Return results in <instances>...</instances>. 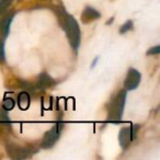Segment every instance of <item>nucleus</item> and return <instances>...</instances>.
<instances>
[{
    "label": "nucleus",
    "instance_id": "f257e3e1",
    "mask_svg": "<svg viewBox=\"0 0 160 160\" xmlns=\"http://www.w3.org/2000/svg\"><path fill=\"white\" fill-rule=\"evenodd\" d=\"M56 13L58 16V19H59V22L62 30L66 32V35L68 38V41L70 43L71 47L75 51H77L80 45V41H81L79 24L75 20V18L67 13L65 11V9H62V8H60V10H57Z\"/></svg>",
    "mask_w": 160,
    "mask_h": 160
},
{
    "label": "nucleus",
    "instance_id": "f03ea898",
    "mask_svg": "<svg viewBox=\"0 0 160 160\" xmlns=\"http://www.w3.org/2000/svg\"><path fill=\"white\" fill-rule=\"evenodd\" d=\"M127 90H120L116 94L112 97L111 101L108 104V121L110 122H118L122 120L124 112L125 102H126Z\"/></svg>",
    "mask_w": 160,
    "mask_h": 160
},
{
    "label": "nucleus",
    "instance_id": "7ed1b4c3",
    "mask_svg": "<svg viewBox=\"0 0 160 160\" xmlns=\"http://www.w3.org/2000/svg\"><path fill=\"white\" fill-rule=\"evenodd\" d=\"M6 151H7L8 156L12 159L21 160V159H27L30 156V151L31 149L29 147H23L14 142H9L6 145Z\"/></svg>",
    "mask_w": 160,
    "mask_h": 160
},
{
    "label": "nucleus",
    "instance_id": "20e7f679",
    "mask_svg": "<svg viewBox=\"0 0 160 160\" xmlns=\"http://www.w3.org/2000/svg\"><path fill=\"white\" fill-rule=\"evenodd\" d=\"M138 128H139L138 125H131V126L123 127L121 129L120 135H118V142H120V145L122 146V148H126L135 139Z\"/></svg>",
    "mask_w": 160,
    "mask_h": 160
},
{
    "label": "nucleus",
    "instance_id": "39448f33",
    "mask_svg": "<svg viewBox=\"0 0 160 160\" xmlns=\"http://www.w3.org/2000/svg\"><path fill=\"white\" fill-rule=\"evenodd\" d=\"M62 123H57L56 125H54L49 131H47L45 133L44 137L42 140V147L45 149H49L56 144V142L58 140L60 136V131H62Z\"/></svg>",
    "mask_w": 160,
    "mask_h": 160
},
{
    "label": "nucleus",
    "instance_id": "423d86ee",
    "mask_svg": "<svg viewBox=\"0 0 160 160\" xmlns=\"http://www.w3.org/2000/svg\"><path fill=\"white\" fill-rule=\"evenodd\" d=\"M140 76L139 71L135 68H129L127 71V75L124 79V89L125 90H134L139 86L140 83Z\"/></svg>",
    "mask_w": 160,
    "mask_h": 160
},
{
    "label": "nucleus",
    "instance_id": "0eeeda50",
    "mask_svg": "<svg viewBox=\"0 0 160 160\" xmlns=\"http://www.w3.org/2000/svg\"><path fill=\"white\" fill-rule=\"evenodd\" d=\"M14 14H16V12H8L0 18V35H2L3 38H6L9 34L10 24L13 20Z\"/></svg>",
    "mask_w": 160,
    "mask_h": 160
},
{
    "label": "nucleus",
    "instance_id": "6e6552de",
    "mask_svg": "<svg viewBox=\"0 0 160 160\" xmlns=\"http://www.w3.org/2000/svg\"><path fill=\"white\" fill-rule=\"evenodd\" d=\"M100 17H101V13L98 10H96L94 8L88 6V7H86L85 9H83L82 13H81V22L87 24V23L94 21L96 19H99Z\"/></svg>",
    "mask_w": 160,
    "mask_h": 160
},
{
    "label": "nucleus",
    "instance_id": "1a4fd4ad",
    "mask_svg": "<svg viewBox=\"0 0 160 160\" xmlns=\"http://www.w3.org/2000/svg\"><path fill=\"white\" fill-rule=\"evenodd\" d=\"M56 83V81L46 72H42L40 73L38 78V82L35 83L36 87L38 90H43V89H48V88L53 87Z\"/></svg>",
    "mask_w": 160,
    "mask_h": 160
},
{
    "label": "nucleus",
    "instance_id": "9d476101",
    "mask_svg": "<svg viewBox=\"0 0 160 160\" xmlns=\"http://www.w3.org/2000/svg\"><path fill=\"white\" fill-rule=\"evenodd\" d=\"M30 102H31V97L28 91H22L19 93L18 96V104L21 110H27L30 107Z\"/></svg>",
    "mask_w": 160,
    "mask_h": 160
},
{
    "label": "nucleus",
    "instance_id": "9b49d317",
    "mask_svg": "<svg viewBox=\"0 0 160 160\" xmlns=\"http://www.w3.org/2000/svg\"><path fill=\"white\" fill-rule=\"evenodd\" d=\"M20 87L22 88L23 90H27V91H29V93H32V92H35L38 89V87H36V85H33V83L31 82H28V81H23V80H21L20 81Z\"/></svg>",
    "mask_w": 160,
    "mask_h": 160
},
{
    "label": "nucleus",
    "instance_id": "f8f14e48",
    "mask_svg": "<svg viewBox=\"0 0 160 160\" xmlns=\"http://www.w3.org/2000/svg\"><path fill=\"white\" fill-rule=\"evenodd\" d=\"M6 60V54H5V38L0 35V65L3 64Z\"/></svg>",
    "mask_w": 160,
    "mask_h": 160
},
{
    "label": "nucleus",
    "instance_id": "ddd939ff",
    "mask_svg": "<svg viewBox=\"0 0 160 160\" xmlns=\"http://www.w3.org/2000/svg\"><path fill=\"white\" fill-rule=\"evenodd\" d=\"M0 123L2 125H10V118L8 116V113L2 108L0 109Z\"/></svg>",
    "mask_w": 160,
    "mask_h": 160
},
{
    "label": "nucleus",
    "instance_id": "4468645a",
    "mask_svg": "<svg viewBox=\"0 0 160 160\" xmlns=\"http://www.w3.org/2000/svg\"><path fill=\"white\" fill-rule=\"evenodd\" d=\"M14 104H16V102H14L13 99L7 98L2 102V109L6 110V111H10V110H12L14 108Z\"/></svg>",
    "mask_w": 160,
    "mask_h": 160
},
{
    "label": "nucleus",
    "instance_id": "2eb2a0df",
    "mask_svg": "<svg viewBox=\"0 0 160 160\" xmlns=\"http://www.w3.org/2000/svg\"><path fill=\"white\" fill-rule=\"evenodd\" d=\"M12 2L13 0H0V14L3 13L12 5Z\"/></svg>",
    "mask_w": 160,
    "mask_h": 160
},
{
    "label": "nucleus",
    "instance_id": "dca6fc26",
    "mask_svg": "<svg viewBox=\"0 0 160 160\" xmlns=\"http://www.w3.org/2000/svg\"><path fill=\"white\" fill-rule=\"evenodd\" d=\"M133 25H134L133 21L128 20L126 23H125V24H123L122 27L120 28V33L121 34H124V33H126V32L131 31V30L133 29Z\"/></svg>",
    "mask_w": 160,
    "mask_h": 160
},
{
    "label": "nucleus",
    "instance_id": "f3484780",
    "mask_svg": "<svg viewBox=\"0 0 160 160\" xmlns=\"http://www.w3.org/2000/svg\"><path fill=\"white\" fill-rule=\"evenodd\" d=\"M160 52V46L157 45V46H153L152 48H150L148 52H147V55H158Z\"/></svg>",
    "mask_w": 160,
    "mask_h": 160
}]
</instances>
